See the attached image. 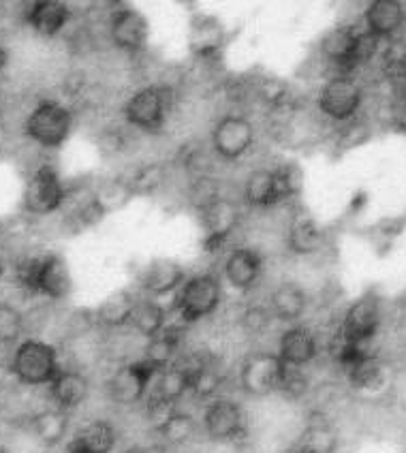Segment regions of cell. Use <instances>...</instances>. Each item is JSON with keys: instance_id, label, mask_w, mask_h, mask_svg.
Segmentation results:
<instances>
[{"instance_id": "1", "label": "cell", "mask_w": 406, "mask_h": 453, "mask_svg": "<svg viewBox=\"0 0 406 453\" xmlns=\"http://www.w3.org/2000/svg\"><path fill=\"white\" fill-rule=\"evenodd\" d=\"M18 280L28 293H39L50 300H65L73 289L69 265L54 252L22 261L18 265Z\"/></svg>"}, {"instance_id": "2", "label": "cell", "mask_w": 406, "mask_h": 453, "mask_svg": "<svg viewBox=\"0 0 406 453\" xmlns=\"http://www.w3.org/2000/svg\"><path fill=\"white\" fill-rule=\"evenodd\" d=\"M302 180L304 178L295 165H282L280 169H257L246 180L244 197L255 208H270L295 197L302 190Z\"/></svg>"}, {"instance_id": "3", "label": "cell", "mask_w": 406, "mask_h": 453, "mask_svg": "<svg viewBox=\"0 0 406 453\" xmlns=\"http://www.w3.org/2000/svg\"><path fill=\"white\" fill-rule=\"evenodd\" d=\"M11 372L24 385L51 383L60 372L56 349L41 340H24L13 355Z\"/></svg>"}, {"instance_id": "4", "label": "cell", "mask_w": 406, "mask_h": 453, "mask_svg": "<svg viewBox=\"0 0 406 453\" xmlns=\"http://www.w3.org/2000/svg\"><path fill=\"white\" fill-rule=\"evenodd\" d=\"M374 41L377 37L370 33L362 35L351 26H338L323 37L321 51L333 66L341 71H351L370 58L374 51Z\"/></svg>"}, {"instance_id": "5", "label": "cell", "mask_w": 406, "mask_h": 453, "mask_svg": "<svg viewBox=\"0 0 406 453\" xmlns=\"http://www.w3.org/2000/svg\"><path fill=\"white\" fill-rule=\"evenodd\" d=\"M223 300V285L214 274H197L184 280L178 293L176 308L184 323H195L210 317Z\"/></svg>"}, {"instance_id": "6", "label": "cell", "mask_w": 406, "mask_h": 453, "mask_svg": "<svg viewBox=\"0 0 406 453\" xmlns=\"http://www.w3.org/2000/svg\"><path fill=\"white\" fill-rule=\"evenodd\" d=\"M71 127H73V118L66 107L54 101H43L28 116L24 131L43 148H58L69 137Z\"/></svg>"}, {"instance_id": "7", "label": "cell", "mask_w": 406, "mask_h": 453, "mask_svg": "<svg viewBox=\"0 0 406 453\" xmlns=\"http://www.w3.org/2000/svg\"><path fill=\"white\" fill-rule=\"evenodd\" d=\"M285 368L287 364L279 357V353L250 355L240 368L241 389L249 395H255V398L274 394V391L280 389Z\"/></svg>"}, {"instance_id": "8", "label": "cell", "mask_w": 406, "mask_h": 453, "mask_svg": "<svg viewBox=\"0 0 406 453\" xmlns=\"http://www.w3.org/2000/svg\"><path fill=\"white\" fill-rule=\"evenodd\" d=\"M157 374L158 370L152 368L148 362H143V359L142 362L120 365L107 380V395H110L111 403L120 406H133L142 403Z\"/></svg>"}, {"instance_id": "9", "label": "cell", "mask_w": 406, "mask_h": 453, "mask_svg": "<svg viewBox=\"0 0 406 453\" xmlns=\"http://www.w3.org/2000/svg\"><path fill=\"white\" fill-rule=\"evenodd\" d=\"M379 327H381V303L377 296L368 293L353 302L344 312L338 340L351 344H370L377 338Z\"/></svg>"}, {"instance_id": "10", "label": "cell", "mask_w": 406, "mask_h": 453, "mask_svg": "<svg viewBox=\"0 0 406 453\" xmlns=\"http://www.w3.org/2000/svg\"><path fill=\"white\" fill-rule=\"evenodd\" d=\"M169 90L163 86H150L131 96L125 107V118L128 125L142 128V131L157 133L158 128L165 125V118L169 111Z\"/></svg>"}, {"instance_id": "11", "label": "cell", "mask_w": 406, "mask_h": 453, "mask_svg": "<svg viewBox=\"0 0 406 453\" xmlns=\"http://www.w3.org/2000/svg\"><path fill=\"white\" fill-rule=\"evenodd\" d=\"M359 103H362V88H359L356 80L347 75L332 77L318 92V110L338 122L356 116Z\"/></svg>"}, {"instance_id": "12", "label": "cell", "mask_w": 406, "mask_h": 453, "mask_svg": "<svg viewBox=\"0 0 406 453\" xmlns=\"http://www.w3.org/2000/svg\"><path fill=\"white\" fill-rule=\"evenodd\" d=\"M203 430L210 441L231 442L246 434V415L234 400L218 398L203 413Z\"/></svg>"}, {"instance_id": "13", "label": "cell", "mask_w": 406, "mask_h": 453, "mask_svg": "<svg viewBox=\"0 0 406 453\" xmlns=\"http://www.w3.org/2000/svg\"><path fill=\"white\" fill-rule=\"evenodd\" d=\"M65 202V188L58 173L43 165L33 173L24 188V208L30 214H51Z\"/></svg>"}, {"instance_id": "14", "label": "cell", "mask_w": 406, "mask_h": 453, "mask_svg": "<svg viewBox=\"0 0 406 453\" xmlns=\"http://www.w3.org/2000/svg\"><path fill=\"white\" fill-rule=\"evenodd\" d=\"M255 142V128L246 118L225 116L212 131V146L218 157L235 161L241 154L249 152Z\"/></svg>"}, {"instance_id": "15", "label": "cell", "mask_w": 406, "mask_h": 453, "mask_svg": "<svg viewBox=\"0 0 406 453\" xmlns=\"http://www.w3.org/2000/svg\"><path fill=\"white\" fill-rule=\"evenodd\" d=\"M110 37L116 48L125 51H140L146 48L148 37H150V24L137 9L122 7L111 15Z\"/></svg>"}, {"instance_id": "16", "label": "cell", "mask_w": 406, "mask_h": 453, "mask_svg": "<svg viewBox=\"0 0 406 453\" xmlns=\"http://www.w3.org/2000/svg\"><path fill=\"white\" fill-rule=\"evenodd\" d=\"M199 216H202V225L205 229V249L210 252L218 250L223 246V242L234 234L240 220L238 208L227 199H218L210 208L202 210Z\"/></svg>"}, {"instance_id": "17", "label": "cell", "mask_w": 406, "mask_h": 453, "mask_svg": "<svg viewBox=\"0 0 406 453\" xmlns=\"http://www.w3.org/2000/svg\"><path fill=\"white\" fill-rule=\"evenodd\" d=\"M188 48L199 58H210L216 56L225 45V26L218 18L208 13H195L188 24Z\"/></svg>"}, {"instance_id": "18", "label": "cell", "mask_w": 406, "mask_h": 453, "mask_svg": "<svg viewBox=\"0 0 406 453\" xmlns=\"http://www.w3.org/2000/svg\"><path fill=\"white\" fill-rule=\"evenodd\" d=\"M261 270H264V259L253 249L231 250L227 261H225V278L238 291L253 289L255 282L259 280Z\"/></svg>"}, {"instance_id": "19", "label": "cell", "mask_w": 406, "mask_h": 453, "mask_svg": "<svg viewBox=\"0 0 406 453\" xmlns=\"http://www.w3.org/2000/svg\"><path fill=\"white\" fill-rule=\"evenodd\" d=\"M116 428L105 419H95L75 432L66 453H111L116 447Z\"/></svg>"}, {"instance_id": "20", "label": "cell", "mask_w": 406, "mask_h": 453, "mask_svg": "<svg viewBox=\"0 0 406 453\" xmlns=\"http://www.w3.org/2000/svg\"><path fill=\"white\" fill-rule=\"evenodd\" d=\"M184 285V267L172 259H154L142 276V289L150 297L173 293Z\"/></svg>"}, {"instance_id": "21", "label": "cell", "mask_w": 406, "mask_h": 453, "mask_svg": "<svg viewBox=\"0 0 406 453\" xmlns=\"http://www.w3.org/2000/svg\"><path fill=\"white\" fill-rule=\"evenodd\" d=\"M90 391L88 379L77 370H60L54 380L50 383V394L56 406L60 411L77 409L81 403H86Z\"/></svg>"}, {"instance_id": "22", "label": "cell", "mask_w": 406, "mask_h": 453, "mask_svg": "<svg viewBox=\"0 0 406 453\" xmlns=\"http://www.w3.org/2000/svg\"><path fill=\"white\" fill-rule=\"evenodd\" d=\"M317 338L308 327H291L280 336L279 357L287 365L302 368L317 357Z\"/></svg>"}, {"instance_id": "23", "label": "cell", "mask_w": 406, "mask_h": 453, "mask_svg": "<svg viewBox=\"0 0 406 453\" xmlns=\"http://www.w3.org/2000/svg\"><path fill=\"white\" fill-rule=\"evenodd\" d=\"M351 383V389L357 394H381L387 388L389 374L387 365H385L377 355H368L362 362L353 364L351 368L344 370Z\"/></svg>"}, {"instance_id": "24", "label": "cell", "mask_w": 406, "mask_h": 453, "mask_svg": "<svg viewBox=\"0 0 406 453\" xmlns=\"http://www.w3.org/2000/svg\"><path fill=\"white\" fill-rule=\"evenodd\" d=\"M69 7L58 0H39L28 7L26 19L33 26L34 33L43 35V37H56L65 24L69 22Z\"/></svg>"}, {"instance_id": "25", "label": "cell", "mask_w": 406, "mask_h": 453, "mask_svg": "<svg viewBox=\"0 0 406 453\" xmlns=\"http://www.w3.org/2000/svg\"><path fill=\"white\" fill-rule=\"evenodd\" d=\"M152 385V398L163 400L167 404H176L187 391H191V368L178 364L167 365V368L158 370Z\"/></svg>"}, {"instance_id": "26", "label": "cell", "mask_w": 406, "mask_h": 453, "mask_svg": "<svg viewBox=\"0 0 406 453\" xmlns=\"http://www.w3.org/2000/svg\"><path fill=\"white\" fill-rule=\"evenodd\" d=\"M326 244V234L312 216L300 214L293 219L287 235V246L293 255H315Z\"/></svg>"}, {"instance_id": "27", "label": "cell", "mask_w": 406, "mask_h": 453, "mask_svg": "<svg viewBox=\"0 0 406 453\" xmlns=\"http://www.w3.org/2000/svg\"><path fill=\"white\" fill-rule=\"evenodd\" d=\"M308 306V296L295 282H282L270 297V311L279 321L293 323L304 315Z\"/></svg>"}, {"instance_id": "28", "label": "cell", "mask_w": 406, "mask_h": 453, "mask_svg": "<svg viewBox=\"0 0 406 453\" xmlns=\"http://www.w3.org/2000/svg\"><path fill=\"white\" fill-rule=\"evenodd\" d=\"M338 432L326 419H310L291 453H336Z\"/></svg>"}, {"instance_id": "29", "label": "cell", "mask_w": 406, "mask_h": 453, "mask_svg": "<svg viewBox=\"0 0 406 453\" xmlns=\"http://www.w3.org/2000/svg\"><path fill=\"white\" fill-rule=\"evenodd\" d=\"M404 22V7L395 0H377L368 7L366 24L372 37H389Z\"/></svg>"}, {"instance_id": "30", "label": "cell", "mask_w": 406, "mask_h": 453, "mask_svg": "<svg viewBox=\"0 0 406 453\" xmlns=\"http://www.w3.org/2000/svg\"><path fill=\"white\" fill-rule=\"evenodd\" d=\"M30 428H33L34 436H37L41 445L56 447L66 439V432H69V417H66V411L45 409L30 419Z\"/></svg>"}, {"instance_id": "31", "label": "cell", "mask_w": 406, "mask_h": 453, "mask_svg": "<svg viewBox=\"0 0 406 453\" xmlns=\"http://www.w3.org/2000/svg\"><path fill=\"white\" fill-rule=\"evenodd\" d=\"M135 302L137 300L128 291L111 293V296L96 308V323L110 329L128 326V323H131L133 311H135Z\"/></svg>"}, {"instance_id": "32", "label": "cell", "mask_w": 406, "mask_h": 453, "mask_svg": "<svg viewBox=\"0 0 406 453\" xmlns=\"http://www.w3.org/2000/svg\"><path fill=\"white\" fill-rule=\"evenodd\" d=\"M165 321H167L165 308H163L158 302H154L152 297H143V300L135 302L131 326L135 327L142 336H146L148 340L158 336V334L165 329Z\"/></svg>"}, {"instance_id": "33", "label": "cell", "mask_w": 406, "mask_h": 453, "mask_svg": "<svg viewBox=\"0 0 406 453\" xmlns=\"http://www.w3.org/2000/svg\"><path fill=\"white\" fill-rule=\"evenodd\" d=\"M178 344H180V332L176 327H167L163 329L158 336L150 338L146 347V355H143V362H148L152 368L163 370L167 365H172L173 355L178 353Z\"/></svg>"}, {"instance_id": "34", "label": "cell", "mask_w": 406, "mask_h": 453, "mask_svg": "<svg viewBox=\"0 0 406 453\" xmlns=\"http://www.w3.org/2000/svg\"><path fill=\"white\" fill-rule=\"evenodd\" d=\"M157 432L161 434L163 442L169 447L187 445V442H191L195 439V434H197V421L193 419V415L173 411V413L158 426Z\"/></svg>"}, {"instance_id": "35", "label": "cell", "mask_w": 406, "mask_h": 453, "mask_svg": "<svg viewBox=\"0 0 406 453\" xmlns=\"http://www.w3.org/2000/svg\"><path fill=\"white\" fill-rule=\"evenodd\" d=\"M191 368V391L197 398H212L223 388V374L210 362H199Z\"/></svg>"}, {"instance_id": "36", "label": "cell", "mask_w": 406, "mask_h": 453, "mask_svg": "<svg viewBox=\"0 0 406 453\" xmlns=\"http://www.w3.org/2000/svg\"><path fill=\"white\" fill-rule=\"evenodd\" d=\"M165 180V169L163 165L158 163H150L143 165V167L133 172V176L126 180L128 187H131L133 197H143V195H152L154 190L163 184Z\"/></svg>"}, {"instance_id": "37", "label": "cell", "mask_w": 406, "mask_h": 453, "mask_svg": "<svg viewBox=\"0 0 406 453\" xmlns=\"http://www.w3.org/2000/svg\"><path fill=\"white\" fill-rule=\"evenodd\" d=\"M220 197V182L212 176H205V173H199L197 178L193 180L191 188H188V202H191L193 208H197V212L210 208V205L218 202Z\"/></svg>"}, {"instance_id": "38", "label": "cell", "mask_w": 406, "mask_h": 453, "mask_svg": "<svg viewBox=\"0 0 406 453\" xmlns=\"http://www.w3.org/2000/svg\"><path fill=\"white\" fill-rule=\"evenodd\" d=\"M95 199L103 205V208H105V212H111V210H120L122 205L131 202L133 193L126 180L118 178V180H110V182L101 184V188L96 190Z\"/></svg>"}, {"instance_id": "39", "label": "cell", "mask_w": 406, "mask_h": 453, "mask_svg": "<svg viewBox=\"0 0 406 453\" xmlns=\"http://www.w3.org/2000/svg\"><path fill=\"white\" fill-rule=\"evenodd\" d=\"M24 332V317L13 303L0 302V344H15Z\"/></svg>"}, {"instance_id": "40", "label": "cell", "mask_w": 406, "mask_h": 453, "mask_svg": "<svg viewBox=\"0 0 406 453\" xmlns=\"http://www.w3.org/2000/svg\"><path fill=\"white\" fill-rule=\"evenodd\" d=\"M105 208L96 202L95 197L88 199L84 205H81L77 212L71 216L69 223L73 225V231H81V229H90V226L99 225L103 219H105Z\"/></svg>"}, {"instance_id": "41", "label": "cell", "mask_w": 406, "mask_h": 453, "mask_svg": "<svg viewBox=\"0 0 406 453\" xmlns=\"http://www.w3.org/2000/svg\"><path fill=\"white\" fill-rule=\"evenodd\" d=\"M383 69L387 77L394 80H402L406 77V45L404 43H392L385 50L383 56Z\"/></svg>"}, {"instance_id": "42", "label": "cell", "mask_w": 406, "mask_h": 453, "mask_svg": "<svg viewBox=\"0 0 406 453\" xmlns=\"http://www.w3.org/2000/svg\"><path fill=\"white\" fill-rule=\"evenodd\" d=\"M279 391H282V394L291 400L302 398V395L308 391V379L304 377V372H302L300 368H295V365H287Z\"/></svg>"}, {"instance_id": "43", "label": "cell", "mask_w": 406, "mask_h": 453, "mask_svg": "<svg viewBox=\"0 0 406 453\" xmlns=\"http://www.w3.org/2000/svg\"><path fill=\"white\" fill-rule=\"evenodd\" d=\"M287 95H289V88L282 80H276V77H265L259 84V96L265 103H270L272 107H280L287 103Z\"/></svg>"}, {"instance_id": "44", "label": "cell", "mask_w": 406, "mask_h": 453, "mask_svg": "<svg viewBox=\"0 0 406 453\" xmlns=\"http://www.w3.org/2000/svg\"><path fill=\"white\" fill-rule=\"evenodd\" d=\"M270 311L267 308H261V306H253L249 308V311L244 312V317H241V326L246 327V332L250 334H261L265 332L267 326H270Z\"/></svg>"}, {"instance_id": "45", "label": "cell", "mask_w": 406, "mask_h": 453, "mask_svg": "<svg viewBox=\"0 0 406 453\" xmlns=\"http://www.w3.org/2000/svg\"><path fill=\"white\" fill-rule=\"evenodd\" d=\"M137 453H172V447L165 445V442H157V445H150V447H143Z\"/></svg>"}, {"instance_id": "46", "label": "cell", "mask_w": 406, "mask_h": 453, "mask_svg": "<svg viewBox=\"0 0 406 453\" xmlns=\"http://www.w3.org/2000/svg\"><path fill=\"white\" fill-rule=\"evenodd\" d=\"M4 146H7V128L0 122V152L4 150Z\"/></svg>"}, {"instance_id": "47", "label": "cell", "mask_w": 406, "mask_h": 453, "mask_svg": "<svg viewBox=\"0 0 406 453\" xmlns=\"http://www.w3.org/2000/svg\"><path fill=\"white\" fill-rule=\"evenodd\" d=\"M7 60H9L7 50H4L3 45H0V73H3V69H4V65H7Z\"/></svg>"}, {"instance_id": "48", "label": "cell", "mask_w": 406, "mask_h": 453, "mask_svg": "<svg viewBox=\"0 0 406 453\" xmlns=\"http://www.w3.org/2000/svg\"><path fill=\"white\" fill-rule=\"evenodd\" d=\"M4 274V264H3V257H0V278Z\"/></svg>"}, {"instance_id": "49", "label": "cell", "mask_w": 406, "mask_h": 453, "mask_svg": "<svg viewBox=\"0 0 406 453\" xmlns=\"http://www.w3.org/2000/svg\"><path fill=\"white\" fill-rule=\"evenodd\" d=\"M0 453H9L7 449H3V447H0Z\"/></svg>"}, {"instance_id": "50", "label": "cell", "mask_w": 406, "mask_h": 453, "mask_svg": "<svg viewBox=\"0 0 406 453\" xmlns=\"http://www.w3.org/2000/svg\"><path fill=\"white\" fill-rule=\"evenodd\" d=\"M0 235H3V223H0Z\"/></svg>"}, {"instance_id": "51", "label": "cell", "mask_w": 406, "mask_h": 453, "mask_svg": "<svg viewBox=\"0 0 406 453\" xmlns=\"http://www.w3.org/2000/svg\"><path fill=\"white\" fill-rule=\"evenodd\" d=\"M0 374H3V368H0Z\"/></svg>"}]
</instances>
